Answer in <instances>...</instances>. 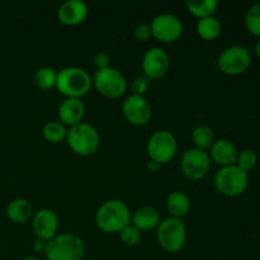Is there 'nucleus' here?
<instances>
[{"label":"nucleus","mask_w":260,"mask_h":260,"mask_svg":"<svg viewBox=\"0 0 260 260\" xmlns=\"http://www.w3.org/2000/svg\"><path fill=\"white\" fill-rule=\"evenodd\" d=\"M211 169V157L207 151L200 149H189L182 155L180 170L185 178L197 182L203 179Z\"/></svg>","instance_id":"obj_10"},{"label":"nucleus","mask_w":260,"mask_h":260,"mask_svg":"<svg viewBox=\"0 0 260 260\" xmlns=\"http://www.w3.org/2000/svg\"><path fill=\"white\" fill-rule=\"evenodd\" d=\"M147 86H149V83H147V79L144 78H137L135 79V81L132 83V91H134L135 95H141L144 96L145 91L147 90Z\"/></svg>","instance_id":"obj_31"},{"label":"nucleus","mask_w":260,"mask_h":260,"mask_svg":"<svg viewBox=\"0 0 260 260\" xmlns=\"http://www.w3.org/2000/svg\"><path fill=\"white\" fill-rule=\"evenodd\" d=\"M46 245H47V241L40 240V239H37V240L35 241V245H33V248H35L36 251H41V253H45Z\"/></svg>","instance_id":"obj_32"},{"label":"nucleus","mask_w":260,"mask_h":260,"mask_svg":"<svg viewBox=\"0 0 260 260\" xmlns=\"http://www.w3.org/2000/svg\"><path fill=\"white\" fill-rule=\"evenodd\" d=\"M157 243L168 253H178L187 243V228L180 218L168 217L157 226Z\"/></svg>","instance_id":"obj_5"},{"label":"nucleus","mask_w":260,"mask_h":260,"mask_svg":"<svg viewBox=\"0 0 260 260\" xmlns=\"http://www.w3.org/2000/svg\"><path fill=\"white\" fill-rule=\"evenodd\" d=\"M43 139L51 144H58V142L66 140L68 136V128L65 124L58 121H50L43 126L42 128Z\"/></svg>","instance_id":"obj_24"},{"label":"nucleus","mask_w":260,"mask_h":260,"mask_svg":"<svg viewBox=\"0 0 260 260\" xmlns=\"http://www.w3.org/2000/svg\"><path fill=\"white\" fill-rule=\"evenodd\" d=\"M170 69V57L161 47H152L142 57V71L149 80H157L167 75Z\"/></svg>","instance_id":"obj_12"},{"label":"nucleus","mask_w":260,"mask_h":260,"mask_svg":"<svg viewBox=\"0 0 260 260\" xmlns=\"http://www.w3.org/2000/svg\"><path fill=\"white\" fill-rule=\"evenodd\" d=\"M196 32L202 40L212 41L220 36L221 33V23L216 17L202 18L196 24Z\"/></svg>","instance_id":"obj_21"},{"label":"nucleus","mask_w":260,"mask_h":260,"mask_svg":"<svg viewBox=\"0 0 260 260\" xmlns=\"http://www.w3.org/2000/svg\"><path fill=\"white\" fill-rule=\"evenodd\" d=\"M119 238H121V241L126 246H137L141 241V231L137 228H135L132 223L127 225L126 228L122 229L119 231Z\"/></svg>","instance_id":"obj_27"},{"label":"nucleus","mask_w":260,"mask_h":260,"mask_svg":"<svg viewBox=\"0 0 260 260\" xmlns=\"http://www.w3.org/2000/svg\"><path fill=\"white\" fill-rule=\"evenodd\" d=\"M45 255L48 260H83L85 244L75 234H57L47 241Z\"/></svg>","instance_id":"obj_3"},{"label":"nucleus","mask_w":260,"mask_h":260,"mask_svg":"<svg viewBox=\"0 0 260 260\" xmlns=\"http://www.w3.org/2000/svg\"><path fill=\"white\" fill-rule=\"evenodd\" d=\"M251 63V55L244 46H230L218 56L217 66L221 73L230 76L245 73Z\"/></svg>","instance_id":"obj_9"},{"label":"nucleus","mask_w":260,"mask_h":260,"mask_svg":"<svg viewBox=\"0 0 260 260\" xmlns=\"http://www.w3.org/2000/svg\"><path fill=\"white\" fill-rule=\"evenodd\" d=\"M246 29L253 36L260 37V3L254 4L245 15Z\"/></svg>","instance_id":"obj_26"},{"label":"nucleus","mask_w":260,"mask_h":260,"mask_svg":"<svg viewBox=\"0 0 260 260\" xmlns=\"http://www.w3.org/2000/svg\"><path fill=\"white\" fill-rule=\"evenodd\" d=\"M93 85L101 95L109 99L119 98L128 88L126 76L118 69L112 66L96 70L93 78Z\"/></svg>","instance_id":"obj_7"},{"label":"nucleus","mask_w":260,"mask_h":260,"mask_svg":"<svg viewBox=\"0 0 260 260\" xmlns=\"http://www.w3.org/2000/svg\"><path fill=\"white\" fill-rule=\"evenodd\" d=\"M146 150L151 161L157 162L159 165L168 164L177 155V139L168 129H159L150 136Z\"/></svg>","instance_id":"obj_8"},{"label":"nucleus","mask_w":260,"mask_h":260,"mask_svg":"<svg viewBox=\"0 0 260 260\" xmlns=\"http://www.w3.org/2000/svg\"><path fill=\"white\" fill-rule=\"evenodd\" d=\"M258 162V156H256L255 151L250 149H245L241 152H239L238 160H236V165L244 172L248 173L249 170L254 169Z\"/></svg>","instance_id":"obj_28"},{"label":"nucleus","mask_w":260,"mask_h":260,"mask_svg":"<svg viewBox=\"0 0 260 260\" xmlns=\"http://www.w3.org/2000/svg\"><path fill=\"white\" fill-rule=\"evenodd\" d=\"M255 51H256V56H258V57H259V60H260V40L258 41V42H256V46H255Z\"/></svg>","instance_id":"obj_34"},{"label":"nucleus","mask_w":260,"mask_h":260,"mask_svg":"<svg viewBox=\"0 0 260 260\" xmlns=\"http://www.w3.org/2000/svg\"><path fill=\"white\" fill-rule=\"evenodd\" d=\"M88 5L81 0H68L57 10V19L63 25H78L88 17Z\"/></svg>","instance_id":"obj_15"},{"label":"nucleus","mask_w":260,"mask_h":260,"mask_svg":"<svg viewBox=\"0 0 260 260\" xmlns=\"http://www.w3.org/2000/svg\"><path fill=\"white\" fill-rule=\"evenodd\" d=\"M22 260H41V259L36 258V256H27V258H23Z\"/></svg>","instance_id":"obj_35"},{"label":"nucleus","mask_w":260,"mask_h":260,"mask_svg":"<svg viewBox=\"0 0 260 260\" xmlns=\"http://www.w3.org/2000/svg\"><path fill=\"white\" fill-rule=\"evenodd\" d=\"M122 112L127 121L134 126H145L152 117V108L150 102L145 96L129 95L122 106Z\"/></svg>","instance_id":"obj_13"},{"label":"nucleus","mask_w":260,"mask_h":260,"mask_svg":"<svg viewBox=\"0 0 260 260\" xmlns=\"http://www.w3.org/2000/svg\"><path fill=\"white\" fill-rule=\"evenodd\" d=\"M185 5L190 14L197 17L198 19H202L215 14L218 3L216 0H188Z\"/></svg>","instance_id":"obj_23"},{"label":"nucleus","mask_w":260,"mask_h":260,"mask_svg":"<svg viewBox=\"0 0 260 260\" xmlns=\"http://www.w3.org/2000/svg\"><path fill=\"white\" fill-rule=\"evenodd\" d=\"M150 28H151L152 37L162 43L175 42L183 35L182 20L169 13L156 15L152 19Z\"/></svg>","instance_id":"obj_11"},{"label":"nucleus","mask_w":260,"mask_h":260,"mask_svg":"<svg viewBox=\"0 0 260 260\" xmlns=\"http://www.w3.org/2000/svg\"><path fill=\"white\" fill-rule=\"evenodd\" d=\"M66 142L71 151L79 156H91L101 146V136L95 127L81 122L76 126L70 127Z\"/></svg>","instance_id":"obj_4"},{"label":"nucleus","mask_w":260,"mask_h":260,"mask_svg":"<svg viewBox=\"0 0 260 260\" xmlns=\"http://www.w3.org/2000/svg\"><path fill=\"white\" fill-rule=\"evenodd\" d=\"M159 168H160V165L157 164V162L151 161V160H150L149 164H147V169H149L151 173H156L157 170H159Z\"/></svg>","instance_id":"obj_33"},{"label":"nucleus","mask_w":260,"mask_h":260,"mask_svg":"<svg viewBox=\"0 0 260 260\" xmlns=\"http://www.w3.org/2000/svg\"><path fill=\"white\" fill-rule=\"evenodd\" d=\"M57 215L55 211L50 208H42V210L35 212L32 217V229L35 235L40 240L48 241L57 235L58 231Z\"/></svg>","instance_id":"obj_14"},{"label":"nucleus","mask_w":260,"mask_h":260,"mask_svg":"<svg viewBox=\"0 0 260 260\" xmlns=\"http://www.w3.org/2000/svg\"><path fill=\"white\" fill-rule=\"evenodd\" d=\"M190 140L194 145V149L207 151L215 142V136H213V131L211 127L206 126V124H200L193 128L192 134H190Z\"/></svg>","instance_id":"obj_22"},{"label":"nucleus","mask_w":260,"mask_h":260,"mask_svg":"<svg viewBox=\"0 0 260 260\" xmlns=\"http://www.w3.org/2000/svg\"><path fill=\"white\" fill-rule=\"evenodd\" d=\"M93 86V79L86 70L76 66L61 69L57 73L56 88L66 98L80 99Z\"/></svg>","instance_id":"obj_2"},{"label":"nucleus","mask_w":260,"mask_h":260,"mask_svg":"<svg viewBox=\"0 0 260 260\" xmlns=\"http://www.w3.org/2000/svg\"><path fill=\"white\" fill-rule=\"evenodd\" d=\"M56 80H57V71L48 66L40 68L33 76L36 86L42 90H50V89L56 88Z\"/></svg>","instance_id":"obj_25"},{"label":"nucleus","mask_w":260,"mask_h":260,"mask_svg":"<svg viewBox=\"0 0 260 260\" xmlns=\"http://www.w3.org/2000/svg\"><path fill=\"white\" fill-rule=\"evenodd\" d=\"M132 212L128 206L119 200H109L98 208L95 225L107 234H117L131 223Z\"/></svg>","instance_id":"obj_1"},{"label":"nucleus","mask_w":260,"mask_h":260,"mask_svg":"<svg viewBox=\"0 0 260 260\" xmlns=\"http://www.w3.org/2000/svg\"><path fill=\"white\" fill-rule=\"evenodd\" d=\"M167 208L172 217L183 220V217H185L190 211L189 197L182 190H174L168 196Z\"/></svg>","instance_id":"obj_20"},{"label":"nucleus","mask_w":260,"mask_h":260,"mask_svg":"<svg viewBox=\"0 0 260 260\" xmlns=\"http://www.w3.org/2000/svg\"><path fill=\"white\" fill-rule=\"evenodd\" d=\"M5 213L12 222L22 225V223L32 220L35 211H33V206L30 205L29 201L24 200V198H15L7 206Z\"/></svg>","instance_id":"obj_19"},{"label":"nucleus","mask_w":260,"mask_h":260,"mask_svg":"<svg viewBox=\"0 0 260 260\" xmlns=\"http://www.w3.org/2000/svg\"><path fill=\"white\" fill-rule=\"evenodd\" d=\"M161 222L160 212L152 206H144L132 213L131 223L140 231H150L157 229Z\"/></svg>","instance_id":"obj_18"},{"label":"nucleus","mask_w":260,"mask_h":260,"mask_svg":"<svg viewBox=\"0 0 260 260\" xmlns=\"http://www.w3.org/2000/svg\"><path fill=\"white\" fill-rule=\"evenodd\" d=\"M134 37L136 38L137 41H141V42H145V41L150 40V38L152 37L150 24H146V23L137 24L134 29Z\"/></svg>","instance_id":"obj_29"},{"label":"nucleus","mask_w":260,"mask_h":260,"mask_svg":"<svg viewBox=\"0 0 260 260\" xmlns=\"http://www.w3.org/2000/svg\"><path fill=\"white\" fill-rule=\"evenodd\" d=\"M216 189L225 197H238L243 194L249 185V175L238 165L221 168L215 175Z\"/></svg>","instance_id":"obj_6"},{"label":"nucleus","mask_w":260,"mask_h":260,"mask_svg":"<svg viewBox=\"0 0 260 260\" xmlns=\"http://www.w3.org/2000/svg\"><path fill=\"white\" fill-rule=\"evenodd\" d=\"M94 65L96 66L98 70H102V69H107L111 66V56L109 53L104 52V51H99L94 55Z\"/></svg>","instance_id":"obj_30"},{"label":"nucleus","mask_w":260,"mask_h":260,"mask_svg":"<svg viewBox=\"0 0 260 260\" xmlns=\"http://www.w3.org/2000/svg\"><path fill=\"white\" fill-rule=\"evenodd\" d=\"M211 151L208 152L211 161L220 165L221 168L235 165L238 160L239 151L235 145L229 140H217L211 146Z\"/></svg>","instance_id":"obj_16"},{"label":"nucleus","mask_w":260,"mask_h":260,"mask_svg":"<svg viewBox=\"0 0 260 260\" xmlns=\"http://www.w3.org/2000/svg\"><path fill=\"white\" fill-rule=\"evenodd\" d=\"M58 119L65 126H76L81 123L85 114V106L80 99L66 98L58 107Z\"/></svg>","instance_id":"obj_17"}]
</instances>
